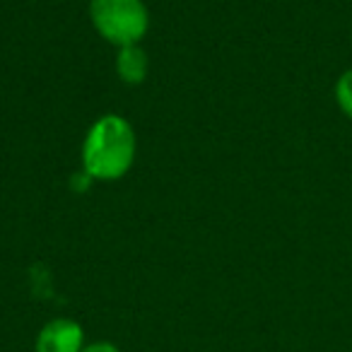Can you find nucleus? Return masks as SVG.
<instances>
[{"mask_svg": "<svg viewBox=\"0 0 352 352\" xmlns=\"http://www.w3.org/2000/svg\"><path fill=\"white\" fill-rule=\"evenodd\" d=\"M333 94H336L338 109L352 121V68L340 73V78L336 80V87H333Z\"/></svg>", "mask_w": 352, "mask_h": 352, "instance_id": "obj_5", "label": "nucleus"}, {"mask_svg": "<svg viewBox=\"0 0 352 352\" xmlns=\"http://www.w3.org/2000/svg\"><path fill=\"white\" fill-rule=\"evenodd\" d=\"M135 160V133L116 113H107L87 131L82 145V169L89 179L116 182Z\"/></svg>", "mask_w": 352, "mask_h": 352, "instance_id": "obj_1", "label": "nucleus"}, {"mask_svg": "<svg viewBox=\"0 0 352 352\" xmlns=\"http://www.w3.org/2000/svg\"><path fill=\"white\" fill-rule=\"evenodd\" d=\"M80 352H121L118 350L113 342H107V340H102V342H92V345H87V347H82Z\"/></svg>", "mask_w": 352, "mask_h": 352, "instance_id": "obj_6", "label": "nucleus"}, {"mask_svg": "<svg viewBox=\"0 0 352 352\" xmlns=\"http://www.w3.org/2000/svg\"><path fill=\"white\" fill-rule=\"evenodd\" d=\"M118 78L128 85H140L147 75V56L140 46H123L116 58Z\"/></svg>", "mask_w": 352, "mask_h": 352, "instance_id": "obj_4", "label": "nucleus"}, {"mask_svg": "<svg viewBox=\"0 0 352 352\" xmlns=\"http://www.w3.org/2000/svg\"><path fill=\"white\" fill-rule=\"evenodd\" d=\"M82 326L70 318H54L36 336V352H80L82 350Z\"/></svg>", "mask_w": 352, "mask_h": 352, "instance_id": "obj_3", "label": "nucleus"}, {"mask_svg": "<svg viewBox=\"0 0 352 352\" xmlns=\"http://www.w3.org/2000/svg\"><path fill=\"white\" fill-rule=\"evenodd\" d=\"M89 17L94 30L118 49L140 44L150 27V15L142 0H92Z\"/></svg>", "mask_w": 352, "mask_h": 352, "instance_id": "obj_2", "label": "nucleus"}]
</instances>
